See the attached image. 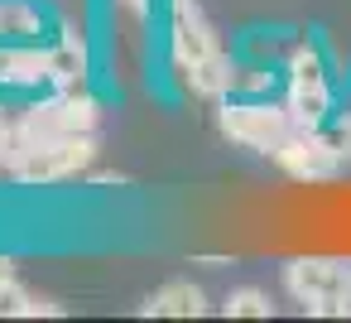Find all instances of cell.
I'll return each instance as SVG.
<instances>
[{
  "label": "cell",
  "instance_id": "9",
  "mask_svg": "<svg viewBox=\"0 0 351 323\" xmlns=\"http://www.w3.org/2000/svg\"><path fill=\"white\" fill-rule=\"evenodd\" d=\"M58 121H63V135H92L97 121H101V107L92 92L82 97H58Z\"/></svg>",
  "mask_w": 351,
  "mask_h": 323
},
{
  "label": "cell",
  "instance_id": "8",
  "mask_svg": "<svg viewBox=\"0 0 351 323\" xmlns=\"http://www.w3.org/2000/svg\"><path fill=\"white\" fill-rule=\"evenodd\" d=\"M39 78H49L44 73V54L0 44V87H25V82H39Z\"/></svg>",
  "mask_w": 351,
  "mask_h": 323
},
{
  "label": "cell",
  "instance_id": "7",
  "mask_svg": "<svg viewBox=\"0 0 351 323\" xmlns=\"http://www.w3.org/2000/svg\"><path fill=\"white\" fill-rule=\"evenodd\" d=\"M231 68H236V63H231V58L217 49L212 58L188 63L183 73H188V87H193L197 97H226V92H231Z\"/></svg>",
  "mask_w": 351,
  "mask_h": 323
},
{
  "label": "cell",
  "instance_id": "6",
  "mask_svg": "<svg viewBox=\"0 0 351 323\" xmlns=\"http://www.w3.org/2000/svg\"><path fill=\"white\" fill-rule=\"evenodd\" d=\"M44 73L49 82H73V78H87V44L77 34H63L49 54H44Z\"/></svg>",
  "mask_w": 351,
  "mask_h": 323
},
{
  "label": "cell",
  "instance_id": "12",
  "mask_svg": "<svg viewBox=\"0 0 351 323\" xmlns=\"http://www.w3.org/2000/svg\"><path fill=\"white\" fill-rule=\"evenodd\" d=\"M269 309H274V304H269L265 289H236V294L221 304L226 318H269Z\"/></svg>",
  "mask_w": 351,
  "mask_h": 323
},
{
  "label": "cell",
  "instance_id": "17",
  "mask_svg": "<svg viewBox=\"0 0 351 323\" xmlns=\"http://www.w3.org/2000/svg\"><path fill=\"white\" fill-rule=\"evenodd\" d=\"M5 280H15V260H10V256H0V285H5Z\"/></svg>",
  "mask_w": 351,
  "mask_h": 323
},
{
  "label": "cell",
  "instance_id": "4",
  "mask_svg": "<svg viewBox=\"0 0 351 323\" xmlns=\"http://www.w3.org/2000/svg\"><path fill=\"white\" fill-rule=\"evenodd\" d=\"M284 107L298 131H317L332 121V82H289Z\"/></svg>",
  "mask_w": 351,
  "mask_h": 323
},
{
  "label": "cell",
  "instance_id": "11",
  "mask_svg": "<svg viewBox=\"0 0 351 323\" xmlns=\"http://www.w3.org/2000/svg\"><path fill=\"white\" fill-rule=\"evenodd\" d=\"M274 87V73L260 63H236L231 68V97H265Z\"/></svg>",
  "mask_w": 351,
  "mask_h": 323
},
{
  "label": "cell",
  "instance_id": "15",
  "mask_svg": "<svg viewBox=\"0 0 351 323\" xmlns=\"http://www.w3.org/2000/svg\"><path fill=\"white\" fill-rule=\"evenodd\" d=\"M308 313H317V318H346V313H351V304H346V299H313V304H308Z\"/></svg>",
  "mask_w": 351,
  "mask_h": 323
},
{
  "label": "cell",
  "instance_id": "1",
  "mask_svg": "<svg viewBox=\"0 0 351 323\" xmlns=\"http://www.w3.org/2000/svg\"><path fill=\"white\" fill-rule=\"evenodd\" d=\"M221 135L255 150V155H274L284 145V135L293 131V116L289 107H269V102H255V97H236L221 107Z\"/></svg>",
  "mask_w": 351,
  "mask_h": 323
},
{
  "label": "cell",
  "instance_id": "16",
  "mask_svg": "<svg viewBox=\"0 0 351 323\" xmlns=\"http://www.w3.org/2000/svg\"><path fill=\"white\" fill-rule=\"evenodd\" d=\"M39 313L53 318V313H63V309H58V304H39V299H29V313H25V318H39Z\"/></svg>",
  "mask_w": 351,
  "mask_h": 323
},
{
  "label": "cell",
  "instance_id": "10",
  "mask_svg": "<svg viewBox=\"0 0 351 323\" xmlns=\"http://www.w3.org/2000/svg\"><path fill=\"white\" fill-rule=\"evenodd\" d=\"M39 30V10L25 5V0H0V34L5 39H25Z\"/></svg>",
  "mask_w": 351,
  "mask_h": 323
},
{
  "label": "cell",
  "instance_id": "13",
  "mask_svg": "<svg viewBox=\"0 0 351 323\" xmlns=\"http://www.w3.org/2000/svg\"><path fill=\"white\" fill-rule=\"evenodd\" d=\"M317 135L327 140V150H332L341 164H351V116H332L327 126H317Z\"/></svg>",
  "mask_w": 351,
  "mask_h": 323
},
{
  "label": "cell",
  "instance_id": "2",
  "mask_svg": "<svg viewBox=\"0 0 351 323\" xmlns=\"http://www.w3.org/2000/svg\"><path fill=\"white\" fill-rule=\"evenodd\" d=\"M284 289L298 304H313V299H346L351 304V260H337V256H298V260L284 265Z\"/></svg>",
  "mask_w": 351,
  "mask_h": 323
},
{
  "label": "cell",
  "instance_id": "18",
  "mask_svg": "<svg viewBox=\"0 0 351 323\" xmlns=\"http://www.w3.org/2000/svg\"><path fill=\"white\" fill-rule=\"evenodd\" d=\"M125 5H135V10H145V0H125Z\"/></svg>",
  "mask_w": 351,
  "mask_h": 323
},
{
  "label": "cell",
  "instance_id": "14",
  "mask_svg": "<svg viewBox=\"0 0 351 323\" xmlns=\"http://www.w3.org/2000/svg\"><path fill=\"white\" fill-rule=\"evenodd\" d=\"M25 313H29V294L15 280H5L0 285V318H25Z\"/></svg>",
  "mask_w": 351,
  "mask_h": 323
},
{
  "label": "cell",
  "instance_id": "5",
  "mask_svg": "<svg viewBox=\"0 0 351 323\" xmlns=\"http://www.w3.org/2000/svg\"><path fill=\"white\" fill-rule=\"evenodd\" d=\"M202 309H207V299L188 280H173V285H164L159 294L145 299V313H154V318H197Z\"/></svg>",
  "mask_w": 351,
  "mask_h": 323
},
{
  "label": "cell",
  "instance_id": "3",
  "mask_svg": "<svg viewBox=\"0 0 351 323\" xmlns=\"http://www.w3.org/2000/svg\"><path fill=\"white\" fill-rule=\"evenodd\" d=\"M274 164L284 169V174H293V179H308V183H317V179H332L337 169H341V159L327 150V140L317 135V131H289L284 135V145L274 150Z\"/></svg>",
  "mask_w": 351,
  "mask_h": 323
}]
</instances>
